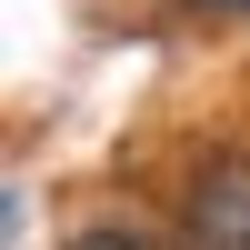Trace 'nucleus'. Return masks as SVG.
<instances>
[{
	"label": "nucleus",
	"mask_w": 250,
	"mask_h": 250,
	"mask_svg": "<svg viewBox=\"0 0 250 250\" xmlns=\"http://www.w3.org/2000/svg\"><path fill=\"white\" fill-rule=\"evenodd\" d=\"M180 250H250V150H210L180 190Z\"/></svg>",
	"instance_id": "f257e3e1"
},
{
	"label": "nucleus",
	"mask_w": 250,
	"mask_h": 250,
	"mask_svg": "<svg viewBox=\"0 0 250 250\" xmlns=\"http://www.w3.org/2000/svg\"><path fill=\"white\" fill-rule=\"evenodd\" d=\"M70 250H160V240H140V230H120V220H110V230H80Z\"/></svg>",
	"instance_id": "f03ea898"
}]
</instances>
